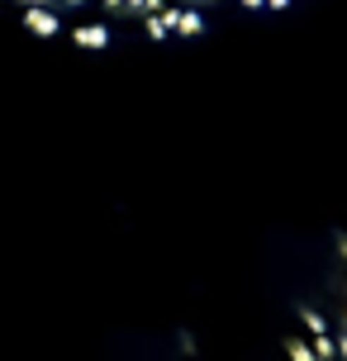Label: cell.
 <instances>
[{
  "label": "cell",
  "instance_id": "1",
  "mask_svg": "<svg viewBox=\"0 0 347 361\" xmlns=\"http://www.w3.org/2000/svg\"><path fill=\"white\" fill-rule=\"evenodd\" d=\"M281 5L291 0H0V15L43 38L105 48V43H166L205 34Z\"/></svg>",
  "mask_w": 347,
  "mask_h": 361
},
{
  "label": "cell",
  "instance_id": "2",
  "mask_svg": "<svg viewBox=\"0 0 347 361\" xmlns=\"http://www.w3.org/2000/svg\"><path fill=\"white\" fill-rule=\"evenodd\" d=\"M257 361H347V262L329 295Z\"/></svg>",
  "mask_w": 347,
  "mask_h": 361
}]
</instances>
